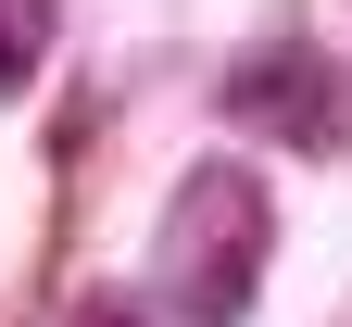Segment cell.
<instances>
[{
	"instance_id": "cell-2",
	"label": "cell",
	"mask_w": 352,
	"mask_h": 327,
	"mask_svg": "<svg viewBox=\"0 0 352 327\" xmlns=\"http://www.w3.org/2000/svg\"><path fill=\"white\" fill-rule=\"evenodd\" d=\"M227 114L264 126V138H289V151H340L352 138V76L327 51H252L227 76Z\"/></svg>"
},
{
	"instance_id": "cell-3",
	"label": "cell",
	"mask_w": 352,
	"mask_h": 327,
	"mask_svg": "<svg viewBox=\"0 0 352 327\" xmlns=\"http://www.w3.org/2000/svg\"><path fill=\"white\" fill-rule=\"evenodd\" d=\"M51 13H63V0H0V101L38 76V51H51Z\"/></svg>"
},
{
	"instance_id": "cell-4",
	"label": "cell",
	"mask_w": 352,
	"mask_h": 327,
	"mask_svg": "<svg viewBox=\"0 0 352 327\" xmlns=\"http://www.w3.org/2000/svg\"><path fill=\"white\" fill-rule=\"evenodd\" d=\"M88 327H126V315H88Z\"/></svg>"
},
{
	"instance_id": "cell-1",
	"label": "cell",
	"mask_w": 352,
	"mask_h": 327,
	"mask_svg": "<svg viewBox=\"0 0 352 327\" xmlns=\"http://www.w3.org/2000/svg\"><path fill=\"white\" fill-rule=\"evenodd\" d=\"M264 252H277V202H264L252 164H189L164 202V240H151V290L176 327H239L264 290Z\"/></svg>"
}]
</instances>
